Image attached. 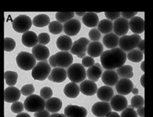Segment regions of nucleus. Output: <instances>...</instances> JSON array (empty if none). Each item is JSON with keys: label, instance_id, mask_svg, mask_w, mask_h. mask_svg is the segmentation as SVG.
Wrapping results in <instances>:
<instances>
[{"label": "nucleus", "instance_id": "f257e3e1", "mask_svg": "<svg viewBox=\"0 0 153 117\" xmlns=\"http://www.w3.org/2000/svg\"><path fill=\"white\" fill-rule=\"evenodd\" d=\"M126 52L118 48L105 51L100 56L102 67L105 69L112 70L123 66L127 60Z\"/></svg>", "mask_w": 153, "mask_h": 117}, {"label": "nucleus", "instance_id": "f03ea898", "mask_svg": "<svg viewBox=\"0 0 153 117\" xmlns=\"http://www.w3.org/2000/svg\"><path fill=\"white\" fill-rule=\"evenodd\" d=\"M49 62L50 66L54 68H67L72 65L73 57L70 52L61 51L52 55L49 60Z\"/></svg>", "mask_w": 153, "mask_h": 117}, {"label": "nucleus", "instance_id": "7ed1b4c3", "mask_svg": "<svg viewBox=\"0 0 153 117\" xmlns=\"http://www.w3.org/2000/svg\"><path fill=\"white\" fill-rule=\"evenodd\" d=\"M24 107L29 112L38 113L40 112L45 107V102L41 96L37 95H32L25 100Z\"/></svg>", "mask_w": 153, "mask_h": 117}, {"label": "nucleus", "instance_id": "20e7f679", "mask_svg": "<svg viewBox=\"0 0 153 117\" xmlns=\"http://www.w3.org/2000/svg\"><path fill=\"white\" fill-rule=\"evenodd\" d=\"M16 60L18 67L24 71L33 69L36 66V59L33 54H30L29 52L22 51L19 52Z\"/></svg>", "mask_w": 153, "mask_h": 117}, {"label": "nucleus", "instance_id": "39448f33", "mask_svg": "<svg viewBox=\"0 0 153 117\" xmlns=\"http://www.w3.org/2000/svg\"><path fill=\"white\" fill-rule=\"evenodd\" d=\"M67 72L68 78L72 82L80 83L86 78V71L81 63L72 64L68 68Z\"/></svg>", "mask_w": 153, "mask_h": 117}, {"label": "nucleus", "instance_id": "423d86ee", "mask_svg": "<svg viewBox=\"0 0 153 117\" xmlns=\"http://www.w3.org/2000/svg\"><path fill=\"white\" fill-rule=\"evenodd\" d=\"M141 40V36L138 34H134L122 36L119 41L120 49L124 52H131L138 47Z\"/></svg>", "mask_w": 153, "mask_h": 117}, {"label": "nucleus", "instance_id": "0eeeda50", "mask_svg": "<svg viewBox=\"0 0 153 117\" xmlns=\"http://www.w3.org/2000/svg\"><path fill=\"white\" fill-rule=\"evenodd\" d=\"M51 71V66L47 61L39 62L32 70V77L36 80L43 81L49 77Z\"/></svg>", "mask_w": 153, "mask_h": 117}, {"label": "nucleus", "instance_id": "6e6552de", "mask_svg": "<svg viewBox=\"0 0 153 117\" xmlns=\"http://www.w3.org/2000/svg\"><path fill=\"white\" fill-rule=\"evenodd\" d=\"M33 22L29 16L22 14L16 18L13 22V29L19 33H25L29 31Z\"/></svg>", "mask_w": 153, "mask_h": 117}, {"label": "nucleus", "instance_id": "1a4fd4ad", "mask_svg": "<svg viewBox=\"0 0 153 117\" xmlns=\"http://www.w3.org/2000/svg\"><path fill=\"white\" fill-rule=\"evenodd\" d=\"M92 113L97 117H106L111 111V106L106 102H98L92 107Z\"/></svg>", "mask_w": 153, "mask_h": 117}, {"label": "nucleus", "instance_id": "9d476101", "mask_svg": "<svg viewBox=\"0 0 153 117\" xmlns=\"http://www.w3.org/2000/svg\"><path fill=\"white\" fill-rule=\"evenodd\" d=\"M64 114L67 117H86L87 110L83 107L76 105H68L64 110Z\"/></svg>", "mask_w": 153, "mask_h": 117}, {"label": "nucleus", "instance_id": "9b49d317", "mask_svg": "<svg viewBox=\"0 0 153 117\" xmlns=\"http://www.w3.org/2000/svg\"><path fill=\"white\" fill-rule=\"evenodd\" d=\"M89 43L90 41L86 38L83 37L77 39L72 44L71 49V54L78 56L79 54L85 53Z\"/></svg>", "mask_w": 153, "mask_h": 117}, {"label": "nucleus", "instance_id": "f8f14e48", "mask_svg": "<svg viewBox=\"0 0 153 117\" xmlns=\"http://www.w3.org/2000/svg\"><path fill=\"white\" fill-rule=\"evenodd\" d=\"M82 25L79 20L76 19H72L67 23H64L63 31L65 33L70 36L77 35L81 30Z\"/></svg>", "mask_w": 153, "mask_h": 117}, {"label": "nucleus", "instance_id": "ddd939ff", "mask_svg": "<svg viewBox=\"0 0 153 117\" xmlns=\"http://www.w3.org/2000/svg\"><path fill=\"white\" fill-rule=\"evenodd\" d=\"M129 30V22L123 18L115 20L113 24V31L117 36H126Z\"/></svg>", "mask_w": 153, "mask_h": 117}, {"label": "nucleus", "instance_id": "4468645a", "mask_svg": "<svg viewBox=\"0 0 153 117\" xmlns=\"http://www.w3.org/2000/svg\"><path fill=\"white\" fill-rule=\"evenodd\" d=\"M133 83L129 79L122 78L116 85V89L118 93L121 95H129L133 89Z\"/></svg>", "mask_w": 153, "mask_h": 117}, {"label": "nucleus", "instance_id": "2eb2a0df", "mask_svg": "<svg viewBox=\"0 0 153 117\" xmlns=\"http://www.w3.org/2000/svg\"><path fill=\"white\" fill-rule=\"evenodd\" d=\"M21 91L17 87L10 86L7 87L4 91L5 101L7 103H14L18 102L21 97Z\"/></svg>", "mask_w": 153, "mask_h": 117}, {"label": "nucleus", "instance_id": "dca6fc26", "mask_svg": "<svg viewBox=\"0 0 153 117\" xmlns=\"http://www.w3.org/2000/svg\"><path fill=\"white\" fill-rule=\"evenodd\" d=\"M32 54L36 60H39L40 62H43L46 61L47 59L49 58L50 52L47 47L38 44L33 48Z\"/></svg>", "mask_w": 153, "mask_h": 117}, {"label": "nucleus", "instance_id": "f3484780", "mask_svg": "<svg viewBox=\"0 0 153 117\" xmlns=\"http://www.w3.org/2000/svg\"><path fill=\"white\" fill-rule=\"evenodd\" d=\"M111 106L116 111H123L128 107V101L122 95H115L111 100Z\"/></svg>", "mask_w": 153, "mask_h": 117}, {"label": "nucleus", "instance_id": "a211bd4d", "mask_svg": "<svg viewBox=\"0 0 153 117\" xmlns=\"http://www.w3.org/2000/svg\"><path fill=\"white\" fill-rule=\"evenodd\" d=\"M67 77V72L64 68L56 67L52 70L48 77L50 81L55 83H62L65 81Z\"/></svg>", "mask_w": 153, "mask_h": 117}, {"label": "nucleus", "instance_id": "6ab92c4d", "mask_svg": "<svg viewBox=\"0 0 153 117\" xmlns=\"http://www.w3.org/2000/svg\"><path fill=\"white\" fill-rule=\"evenodd\" d=\"M129 29L135 34L143 33L145 31L144 19L139 16L132 18L129 22Z\"/></svg>", "mask_w": 153, "mask_h": 117}, {"label": "nucleus", "instance_id": "aec40b11", "mask_svg": "<svg viewBox=\"0 0 153 117\" xmlns=\"http://www.w3.org/2000/svg\"><path fill=\"white\" fill-rule=\"evenodd\" d=\"M79 89L82 93L86 96H92L98 91V86L96 83L91 80H85L81 83Z\"/></svg>", "mask_w": 153, "mask_h": 117}, {"label": "nucleus", "instance_id": "412c9836", "mask_svg": "<svg viewBox=\"0 0 153 117\" xmlns=\"http://www.w3.org/2000/svg\"><path fill=\"white\" fill-rule=\"evenodd\" d=\"M102 82L108 86H113L117 84L119 77L117 72L112 70H107L102 76Z\"/></svg>", "mask_w": 153, "mask_h": 117}, {"label": "nucleus", "instance_id": "4be33fe9", "mask_svg": "<svg viewBox=\"0 0 153 117\" xmlns=\"http://www.w3.org/2000/svg\"><path fill=\"white\" fill-rule=\"evenodd\" d=\"M22 42L24 45L27 47H34L38 43V36L33 31H28L23 34Z\"/></svg>", "mask_w": 153, "mask_h": 117}, {"label": "nucleus", "instance_id": "5701e85b", "mask_svg": "<svg viewBox=\"0 0 153 117\" xmlns=\"http://www.w3.org/2000/svg\"><path fill=\"white\" fill-rule=\"evenodd\" d=\"M62 100L57 97H52L45 102V108L49 113H56L62 108Z\"/></svg>", "mask_w": 153, "mask_h": 117}, {"label": "nucleus", "instance_id": "b1692460", "mask_svg": "<svg viewBox=\"0 0 153 117\" xmlns=\"http://www.w3.org/2000/svg\"><path fill=\"white\" fill-rule=\"evenodd\" d=\"M87 54L92 58L101 56L103 52V47L99 42H93L89 43L87 47Z\"/></svg>", "mask_w": 153, "mask_h": 117}, {"label": "nucleus", "instance_id": "393cba45", "mask_svg": "<svg viewBox=\"0 0 153 117\" xmlns=\"http://www.w3.org/2000/svg\"><path fill=\"white\" fill-rule=\"evenodd\" d=\"M113 95L114 91L109 86H105L100 87L97 91L98 98L100 100H102L103 102H108L113 98Z\"/></svg>", "mask_w": 153, "mask_h": 117}, {"label": "nucleus", "instance_id": "a878e982", "mask_svg": "<svg viewBox=\"0 0 153 117\" xmlns=\"http://www.w3.org/2000/svg\"><path fill=\"white\" fill-rule=\"evenodd\" d=\"M72 44H73V43H72V39L69 36L66 35L61 36L57 39V41H56V46L59 50L62 51L67 52L68 51L71 50Z\"/></svg>", "mask_w": 153, "mask_h": 117}, {"label": "nucleus", "instance_id": "bb28decb", "mask_svg": "<svg viewBox=\"0 0 153 117\" xmlns=\"http://www.w3.org/2000/svg\"><path fill=\"white\" fill-rule=\"evenodd\" d=\"M120 38L114 33L107 34L103 38V43L108 49H115L119 45Z\"/></svg>", "mask_w": 153, "mask_h": 117}, {"label": "nucleus", "instance_id": "cd10ccee", "mask_svg": "<svg viewBox=\"0 0 153 117\" xmlns=\"http://www.w3.org/2000/svg\"><path fill=\"white\" fill-rule=\"evenodd\" d=\"M80 92L79 87L74 82L67 83L63 89V92L66 96L70 98H75L79 95Z\"/></svg>", "mask_w": 153, "mask_h": 117}, {"label": "nucleus", "instance_id": "c85d7f7f", "mask_svg": "<svg viewBox=\"0 0 153 117\" xmlns=\"http://www.w3.org/2000/svg\"><path fill=\"white\" fill-rule=\"evenodd\" d=\"M84 25L88 27H94L99 23V18L94 13H87L82 18Z\"/></svg>", "mask_w": 153, "mask_h": 117}, {"label": "nucleus", "instance_id": "c756f323", "mask_svg": "<svg viewBox=\"0 0 153 117\" xmlns=\"http://www.w3.org/2000/svg\"><path fill=\"white\" fill-rule=\"evenodd\" d=\"M102 69L95 65L90 68H88L87 71V76L88 79L92 82H97L100 78L102 76Z\"/></svg>", "mask_w": 153, "mask_h": 117}, {"label": "nucleus", "instance_id": "7c9ffc66", "mask_svg": "<svg viewBox=\"0 0 153 117\" xmlns=\"http://www.w3.org/2000/svg\"><path fill=\"white\" fill-rule=\"evenodd\" d=\"M51 23L50 18L48 15L45 14H41L36 16L33 19V25L36 27H43Z\"/></svg>", "mask_w": 153, "mask_h": 117}, {"label": "nucleus", "instance_id": "2f4dec72", "mask_svg": "<svg viewBox=\"0 0 153 117\" xmlns=\"http://www.w3.org/2000/svg\"><path fill=\"white\" fill-rule=\"evenodd\" d=\"M117 74L122 78L129 79L133 77V68L128 65H125L117 69Z\"/></svg>", "mask_w": 153, "mask_h": 117}, {"label": "nucleus", "instance_id": "473e14b6", "mask_svg": "<svg viewBox=\"0 0 153 117\" xmlns=\"http://www.w3.org/2000/svg\"><path fill=\"white\" fill-rule=\"evenodd\" d=\"M98 30L103 34H109L113 29V24L110 20L104 19L100 21L98 25Z\"/></svg>", "mask_w": 153, "mask_h": 117}, {"label": "nucleus", "instance_id": "72a5a7b5", "mask_svg": "<svg viewBox=\"0 0 153 117\" xmlns=\"http://www.w3.org/2000/svg\"><path fill=\"white\" fill-rule=\"evenodd\" d=\"M18 75L16 72L7 71L5 72V80L7 85L10 86H14L17 83Z\"/></svg>", "mask_w": 153, "mask_h": 117}, {"label": "nucleus", "instance_id": "f704fd0d", "mask_svg": "<svg viewBox=\"0 0 153 117\" xmlns=\"http://www.w3.org/2000/svg\"><path fill=\"white\" fill-rule=\"evenodd\" d=\"M74 13H73V12H67V13L58 12L56 14V18L58 20V22L65 23L69 21V20L72 19V18L74 17Z\"/></svg>", "mask_w": 153, "mask_h": 117}, {"label": "nucleus", "instance_id": "c9c22d12", "mask_svg": "<svg viewBox=\"0 0 153 117\" xmlns=\"http://www.w3.org/2000/svg\"><path fill=\"white\" fill-rule=\"evenodd\" d=\"M143 58V54L138 49H134L128 52L127 58L132 62L138 63L142 61Z\"/></svg>", "mask_w": 153, "mask_h": 117}, {"label": "nucleus", "instance_id": "e433bc0d", "mask_svg": "<svg viewBox=\"0 0 153 117\" xmlns=\"http://www.w3.org/2000/svg\"><path fill=\"white\" fill-rule=\"evenodd\" d=\"M63 29V26L58 21H52L49 25V31L52 34H59L62 33Z\"/></svg>", "mask_w": 153, "mask_h": 117}, {"label": "nucleus", "instance_id": "4c0bfd02", "mask_svg": "<svg viewBox=\"0 0 153 117\" xmlns=\"http://www.w3.org/2000/svg\"><path fill=\"white\" fill-rule=\"evenodd\" d=\"M131 104L132 108L138 109L139 107H143L144 105V98L142 96L135 95L131 98Z\"/></svg>", "mask_w": 153, "mask_h": 117}, {"label": "nucleus", "instance_id": "58836bf2", "mask_svg": "<svg viewBox=\"0 0 153 117\" xmlns=\"http://www.w3.org/2000/svg\"><path fill=\"white\" fill-rule=\"evenodd\" d=\"M4 43V49L6 52H11L14 50L16 47L15 40L11 38H5Z\"/></svg>", "mask_w": 153, "mask_h": 117}, {"label": "nucleus", "instance_id": "ea45409f", "mask_svg": "<svg viewBox=\"0 0 153 117\" xmlns=\"http://www.w3.org/2000/svg\"><path fill=\"white\" fill-rule=\"evenodd\" d=\"M52 94H53V92H52V89L49 87H44L40 90V96L43 100H47L50 99L52 98Z\"/></svg>", "mask_w": 153, "mask_h": 117}, {"label": "nucleus", "instance_id": "a19ab883", "mask_svg": "<svg viewBox=\"0 0 153 117\" xmlns=\"http://www.w3.org/2000/svg\"><path fill=\"white\" fill-rule=\"evenodd\" d=\"M35 91V88L33 84H27L25 86H24L22 87L21 90V93L27 96H29L33 94V92Z\"/></svg>", "mask_w": 153, "mask_h": 117}, {"label": "nucleus", "instance_id": "79ce46f5", "mask_svg": "<svg viewBox=\"0 0 153 117\" xmlns=\"http://www.w3.org/2000/svg\"><path fill=\"white\" fill-rule=\"evenodd\" d=\"M24 104L21 102H14L11 105L10 110L12 112L14 113L19 114L22 113V112L24 110Z\"/></svg>", "mask_w": 153, "mask_h": 117}, {"label": "nucleus", "instance_id": "37998d69", "mask_svg": "<svg viewBox=\"0 0 153 117\" xmlns=\"http://www.w3.org/2000/svg\"><path fill=\"white\" fill-rule=\"evenodd\" d=\"M50 41L51 37L49 34L46 33H42L38 35V42L39 43L40 45H45L49 43Z\"/></svg>", "mask_w": 153, "mask_h": 117}, {"label": "nucleus", "instance_id": "c03bdc74", "mask_svg": "<svg viewBox=\"0 0 153 117\" xmlns=\"http://www.w3.org/2000/svg\"><path fill=\"white\" fill-rule=\"evenodd\" d=\"M120 116L121 117H138V114L133 108L127 107L122 111Z\"/></svg>", "mask_w": 153, "mask_h": 117}, {"label": "nucleus", "instance_id": "a18cd8bd", "mask_svg": "<svg viewBox=\"0 0 153 117\" xmlns=\"http://www.w3.org/2000/svg\"><path fill=\"white\" fill-rule=\"evenodd\" d=\"M88 36L94 42H98L101 38V34H100V32L98 29H92L89 31Z\"/></svg>", "mask_w": 153, "mask_h": 117}, {"label": "nucleus", "instance_id": "49530a36", "mask_svg": "<svg viewBox=\"0 0 153 117\" xmlns=\"http://www.w3.org/2000/svg\"><path fill=\"white\" fill-rule=\"evenodd\" d=\"M82 65L83 67L90 68L95 65V61L91 56H85L82 59Z\"/></svg>", "mask_w": 153, "mask_h": 117}, {"label": "nucleus", "instance_id": "de8ad7c7", "mask_svg": "<svg viewBox=\"0 0 153 117\" xmlns=\"http://www.w3.org/2000/svg\"><path fill=\"white\" fill-rule=\"evenodd\" d=\"M121 14L122 13L120 12H113V13H111V12H105V15L107 18L111 20H116L118 19Z\"/></svg>", "mask_w": 153, "mask_h": 117}, {"label": "nucleus", "instance_id": "09e8293b", "mask_svg": "<svg viewBox=\"0 0 153 117\" xmlns=\"http://www.w3.org/2000/svg\"><path fill=\"white\" fill-rule=\"evenodd\" d=\"M137 13H138L137 12H123L121 14L122 15L123 18L128 19L135 17V16L137 14Z\"/></svg>", "mask_w": 153, "mask_h": 117}, {"label": "nucleus", "instance_id": "8fccbe9b", "mask_svg": "<svg viewBox=\"0 0 153 117\" xmlns=\"http://www.w3.org/2000/svg\"><path fill=\"white\" fill-rule=\"evenodd\" d=\"M50 113L47 110H43L40 112L35 113L34 117H50Z\"/></svg>", "mask_w": 153, "mask_h": 117}, {"label": "nucleus", "instance_id": "3c124183", "mask_svg": "<svg viewBox=\"0 0 153 117\" xmlns=\"http://www.w3.org/2000/svg\"><path fill=\"white\" fill-rule=\"evenodd\" d=\"M144 110H145L144 106L137 109V114H138L140 117H145Z\"/></svg>", "mask_w": 153, "mask_h": 117}, {"label": "nucleus", "instance_id": "603ef678", "mask_svg": "<svg viewBox=\"0 0 153 117\" xmlns=\"http://www.w3.org/2000/svg\"><path fill=\"white\" fill-rule=\"evenodd\" d=\"M144 43H145V40L142 39L141 40V42H140V43L138 44V47H137L139 51L143 52V54H144Z\"/></svg>", "mask_w": 153, "mask_h": 117}, {"label": "nucleus", "instance_id": "864d4df0", "mask_svg": "<svg viewBox=\"0 0 153 117\" xmlns=\"http://www.w3.org/2000/svg\"><path fill=\"white\" fill-rule=\"evenodd\" d=\"M106 117H121V116L116 112H111Z\"/></svg>", "mask_w": 153, "mask_h": 117}, {"label": "nucleus", "instance_id": "5fc2aeb1", "mask_svg": "<svg viewBox=\"0 0 153 117\" xmlns=\"http://www.w3.org/2000/svg\"><path fill=\"white\" fill-rule=\"evenodd\" d=\"M50 117H67V116L65 114H60L58 113H52Z\"/></svg>", "mask_w": 153, "mask_h": 117}, {"label": "nucleus", "instance_id": "6e6d98bb", "mask_svg": "<svg viewBox=\"0 0 153 117\" xmlns=\"http://www.w3.org/2000/svg\"><path fill=\"white\" fill-rule=\"evenodd\" d=\"M16 117H31L30 115L26 113H22L18 114Z\"/></svg>", "mask_w": 153, "mask_h": 117}, {"label": "nucleus", "instance_id": "4d7b16f0", "mask_svg": "<svg viewBox=\"0 0 153 117\" xmlns=\"http://www.w3.org/2000/svg\"><path fill=\"white\" fill-rule=\"evenodd\" d=\"M144 78H145V75H143L142 76V77H141V78H140V83H141V85H142V86L143 87H145V86H144Z\"/></svg>", "mask_w": 153, "mask_h": 117}, {"label": "nucleus", "instance_id": "13d9d810", "mask_svg": "<svg viewBox=\"0 0 153 117\" xmlns=\"http://www.w3.org/2000/svg\"><path fill=\"white\" fill-rule=\"evenodd\" d=\"M132 94H134V95H137L139 93V91L137 88H133V89H132Z\"/></svg>", "mask_w": 153, "mask_h": 117}, {"label": "nucleus", "instance_id": "bf43d9fd", "mask_svg": "<svg viewBox=\"0 0 153 117\" xmlns=\"http://www.w3.org/2000/svg\"><path fill=\"white\" fill-rule=\"evenodd\" d=\"M87 13L85 12H76V14H77L79 16H83Z\"/></svg>", "mask_w": 153, "mask_h": 117}, {"label": "nucleus", "instance_id": "052dcab7", "mask_svg": "<svg viewBox=\"0 0 153 117\" xmlns=\"http://www.w3.org/2000/svg\"><path fill=\"white\" fill-rule=\"evenodd\" d=\"M144 64H145V62L143 61V62L141 63V66H140V67H141V70H142L143 72L145 71V69H144Z\"/></svg>", "mask_w": 153, "mask_h": 117}, {"label": "nucleus", "instance_id": "680f3d73", "mask_svg": "<svg viewBox=\"0 0 153 117\" xmlns=\"http://www.w3.org/2000/svg\"><path fill=\"white\" fill-rule=\"evenodd\" d=\"M85 55H86V54L85 53H83V54H79V55H78L77 56L78 58H84L85 57Z\"/></svg>", "mask_w": 153, "mask_h": 117}, {"label": "nucleus", "instance_id": "e2e57ef3", "mask_svg": "<svg viewBox=\"0 0 153 117\" xmlns=\"http://www.w3.org/2000/svg\"><path fill=\"white\" fill-rule=\"evenodd\" d=\"M95 66L102 69V66H101V65H100V63H95Z\"/></svg>", "mask_w": 153, "mask_h": 117}]
</instances>
